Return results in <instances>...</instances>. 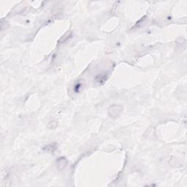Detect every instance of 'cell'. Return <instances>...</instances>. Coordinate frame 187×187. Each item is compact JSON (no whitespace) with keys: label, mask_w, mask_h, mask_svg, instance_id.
<instances>
[{"label":"cell","mask_w":187,"mask_h":187,"mask_svg":"<svg viewBox=\"0 0 187 187\" xmlns=\"http://www.w3.org/2000/svg\"><path fill=\"white\" fill-rule=\"evenodd\" d=\"M66 165H67V161L64 157H61V159H58V168H64Z\"/></svg>","instance_id":"obj_1"},{"label":"cell","mask_w":187,"mask_h":187,"mask_svg":"<svg viewBox=\"0 0 187 187\" xmlns=\"http://www.w3.org/2000/svg\"><path fill=\"white\" fill-rule=\"evenodd\" d=\"M106 77H107V75L104 74V75H98L96 77V80L98 82V83H103L105 80H106Z\"/></svg>","instance_id":"obj_2"}]
</instances>
